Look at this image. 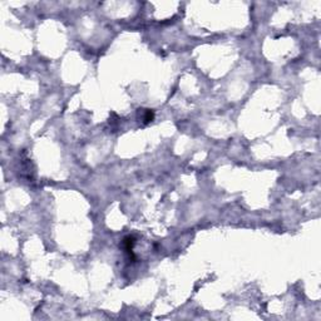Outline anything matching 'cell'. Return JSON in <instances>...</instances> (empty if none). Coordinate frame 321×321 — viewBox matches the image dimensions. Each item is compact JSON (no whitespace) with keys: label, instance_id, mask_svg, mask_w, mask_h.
Wrapping results in <instances>:
<instances>
[{"label":"cell","instance_id":"cell-1","mask_svg":"<svg viewBox=\"0 0 321 321\" xmlns=\"http://www.w3.org/2000/svg\"><path fill=\"white\" fill-rule=\"evenodd\" d=\"M152 119H153V113L151 112L149 109H146V113H144V115H143V122L149 123Z\"/></svg>","mask_w":321,"mask_h":321}]
</instances>
